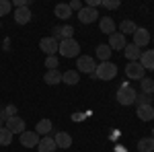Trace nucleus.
Wrapping results in <instances>:
<instances>
[{
    "instance_id": "obj_1",
    "label": "nucleus",
    "mask_w": 154,
    "mask_h": 152,
    "mask_svg": "<svg viewBox=\"0 0 154 152\" xmlns=\"http://www.w3.org/2000/svg\"><path fill=\"white\" fill-rule=\"evenodd\" d=\"M95 76L99 80H113L117 76V66L113 62H101V64H97Z\"/></svg>"
},
{
    "instance_id": "obj_2",
    "label": "nucleus",
    "mask_w": 154,
    "mask_h": 152,
    "mask_svg": "<svg viewBox=\"0 0 154 152\" xmlns=\"http://www.w3.org/2000/svg\"><path fill=\"white\" fill-rule=\"evenodd\" d=\"M58 51L64 56V58H78V54H80V45H78L76 39H62V41H60Z\"/></svg>"
},
{
    "instance_id": "obj_3",
    "label": "nucleus",
    "mask_w": 154,
    "mask_h": 152,
    "mask_svg": "<svg viewBox=\"0 0 154 152\" xmlns=\"http://www.w3.org/2000/svg\"><path fill=\"white\" fill-rule=\"evenodd\" d=\"M136 91H134V86L130 84H121L117 88V95H115V99H117L119 105H134V101H136Z\"/></svg>"
},
{
    "instance_id": "obj_4",
    "label": "nucleus",
    "mask_w": 154,
    "mask_h": 152,
    "mask_svg": "<svg viewBox=\"0 0 154 152\" xmlns=\"http://www.w3.org/2000/svg\"><path fill=\"white\" fill-rule=\"evenodd\" d=\"M97 70V62L95 58H91V56H78V60H76V72L80 74H93V72Z\"/></svg>"
},
{
    "instance_id": "obj_5",
    "label": "nucleus",
    "mask_w": 154,
    "mask_h": 152,
    "mask_svg": "<svg viewBox=\"0 0 154 152\" xmlns=\"http://www.w3.org/2000/svg\"><path fill=\"white\" fill-rule=\"evenodd\" d=\"M39 47H41V51H45L48 56H56V54H58V47H60V41L56 37H43V39L39 41Z\"/></svg>"
},
{
    "instance_id": "obj_6",
    "label": "nucleus",
    "mask_w": 154,
    "mask_h": 152,
    "mask_svg": "<svg viewBox=\"0 0 154 152\" xmlns=\"http://www.w3.org/2000/svg\"><path fill=\"white\" fill-rule=\"evenodd\" d=\"M144 68L140 62H130L128 66H125V76L128 78H131V80H142L144 78Z\"/></svg>"
},
{
    "instance_id": "obj_7",
    "label": "nucleus",
    "mask_w": 154,
    "mask_h": 152,
    "mask_svg": "<svg viewBox=\"0 0 154 152\" xmlns=\"http://www.w3.org/2000/svg\"><path fill=\"white\" fill-rule=\"evenodd\" d=\"M4 128L8 129L11 134H19V136H21L27 126H25V119H21V117L14 115V117H8V119H6V126H4Z\"/></svg>"
},
{
    "instance_id": "obj_8",
    "label": "nucleus",
    "mask_w": 154,
    "mask_h": 152,
    "mask_svg": "<svg viewBox=\"0 0 154 152\" xmlns=\"http://www.w3.org/2000/svg\"><path fill=\"white\" fill-rule=\"evenodd\" d=\"M19 142L23 144L25 148H37V144H39V134H37V132H27V129H25L23 134L19 136Z\"/></svg>"
},
{
    "instance_id": "obj_9",
    "label": "nucleus",
    "mask_w": 154,
    "mask_h": 152,
    "mask_svg": "<svg viewBox=\"0 0 154 152\" xmlns=\"http://www.w3.org/2000/svg\"><path fill=\"white\" fill-rule=\"evenodd\" d=\"M97 19H99V12H97V8H88V6H82V11L78 12V21L84 25H91L95 23Z\"/></svg>"
},
{
    "instance_id": "obj_10",
    "label": "nucleus",
    "mask_w": 154,
    "mask_h": 152,
    "mask_svg": "<svg viewBox=\"0 0 154 152\" xmlns=\"http://www.w3.org/2000/svg\"><path fill=\"white\" fill-rule=\"evenodd\" d=\"M31 11H29V6H21V8H17L14 11V23L17 25H27L31 21Z\"/></svg>"
},
{
    "instance_id": "obj_11",
    "label": "nucleus",
    "mask_w": 154,
    "mask_h": 152,
    "mask_svg": "<svg viewBox=\"0 0 154 152\" xmlns=\"http://www.w3.org/2000/svg\"><path fill=\"white\" fill-rule=\"evenodd\" d=\"M131 37H134V45H138V47H144V45L150 43V33L146 29H140V27H138V31Z\"/></svg>"
},
{
    "instance_id": "obj_12",
    "label": "nucleus",
    "mask_w": 154,
    "mask_h": 152,
    "mask_svg": "<svg viewBox=\"0 0 154 152\" xmlns=\"http://www.w3.org/2000/svg\"><path fill=\"white\" fill-rule=\"evenodd\" d=\"M56 140L54 138H49V136H43V138H39V144H37V150L39 152H56Z\"/></svg>"
},
{
    "instance_id": "obj_13",
    "label": "nucleus",
    "mask_w": 154,
    "mask_h": 152,
    "mask_svg": "<svg viewBox=\"0 0 154 152\" xmlns=\"http://www.w3.org/2000/svg\"><path fill=\"white\" fill-rule=\"evenodd\" d=\"M138 62L142 64L144 70H154V49H146V51H142V56H140Z\"/></svg>"
},
{
    "instance_id": "obj_14",
    "label": "nucleus",
    "mask_w": 154,
    "mask_h": 152,
    "mask_svg": "<svg viewBox=\"0 0 154 152\" xmlns=\"http://www.w3.org/2000/svg\"><path fill=\"white\" fill-rule=\"evenodd\" d=\"M107 45L111 47V51H113V49H123V47L128 45V43H125V35H121V33L109 35V43H107Z\"/></svg>"
},
{
    "instance_id": "obj_15",
    "label": "nucleus",
    "mask_w": 154,
    "mask_h": 152,
    "mask_svg": "<svg viewBox=\"0 0 154 152\" xmlns=\"http://www.w3.org/2000/svg\"><path fill=\"white\" fill-rule=\"evenodd\" d=\"M123 56L130 60V62H138L140 56H142V51H140V47L134 45V43H128V45L123 47Z\"/></svg>"
},
{
    "instance_id": "obj_16",
    "label": "nucleus",
    "mask_w": 154,
    "mask_h": 152,
    "mask_svg": "<svg viewBox=\"0 0 154 152\" xmlns=\"http://www.w3.org/2000/svg\"><path fill=\"white\" fill-rule=\"evenodd\" d=\"M99 29L107 33V35H113L115 33V21L111 19V17H103L101 21H99Z\"/></svg>"
},
{
    "instance_id": "obj_17",
    "label": "nucleus",
    "mask_w": 154,
    "mask_h": 152,
    "mask_svg": "<svg viewBox=\"0 0 154 152\" xmlns=\"http://www.w3.org/2000/svg\"><path fill=\"white\" fill-rule=\"evenodd\" d=\"M54 140H56V146H58V148H70L72 146V136L66 134V132H58Z\"/></svg>"
},
{
    "instance_id": "obj_18",
    "label": "nucleus",
    "mask_w": 154,
    "mask_h": 152,
    "mask_svg": "<svg viewBox=\"0 0 154 152\" xmlns=\"http://www.w3.org/2000/svg\"><path fill=\"white\" fill-rule=\"evenodd\" d=\"M136 31H138V25L134 23V21H130V19H125V21L119 23V33L121 35H134Z\"/></svg>"
},
{
    "instance_id": "obj_19",
    "label": "nucleus",
    "mask_w": 154,
    "mask_h": 152,
    "mask_svg": "<svg viewBox=\"0 0 154 152\" xmlns=\"http://www.w3.org/2000/svg\"><path fill=\"white\" fill-rule=\"evenodd\" d=\"M138 117L142 119V121H152L154 119V107L152 105H142V107H138Z\"/></svg>"
},
{
    "instance_id": "obj_20",
    "label": "nucleus",
    "mask_w": 154,
    "mask_h": 152,
    "mask_svg": "<svg viewBox=\"0 0 154 152\" xmlns=\"http://www.w3.org/2000/svg\"><path fill=\"white\" fill-rule=\"evenodd\" d=\"M62 82H66L68 86H74V84H78L80 82V74L76 70H66L62 74Z\"/></svg>"
},
{
    "instance_id": "obj_21",
    "label": "nucleus",
    "mask_w": 154,
    "mask_h": 152,
    "mask_svg": "<svg viewBox=\"0 0 154 152\" xmlns=\"http://www.w3.org/2000/svg\"><path fill=\"white\" fill-rule=\"evenodd\" d=\"M54 12H56V17H58V19H64V21L72 17L70 6H68V4H64V2H62V4H56V8H54Z\"/></svg>"
},
{
    "instance_id": "obj_22",
    "label": "nucleus",
    "mask_w": 154,
    "mask_h": 152,
    "mask_svg": "<svg viewBox=\"0 0 154 152\" xmlns=\"http://www.w3.org/2000/svg\"><path fill=\"white\" fill-rule=\"evenodd\" d=\"M51 128H54V126H51V121H49V119H41V121L35 126V132L41 136V138H43V136H49Z\"/></svg>"
},
{
    "instance_id": "obj_23",
    "label": "nucleus",
    "mask_w": 154,
    "mask_h": 152,
    "mask_svg": "<svg viewBox=\"0 0 154 152\" xmlns=\"http://www.w3.org/2000/svg\"><path fill=\"white\" fill-rule=\"evenodd\" d=\"M43 80L48 82V84H60L62 82V72L56 68V70H48L45 72V76H43Z\"/></svg>"
},
{
    "instance_id": "obj_24",
    "label": "nucleus",
    "mask_w": 154,
    "mask_h": 152,
    "mask_svg": "<svg viewBox=\"0 0 154 152\" xmlns=\"http://www.w3.org/2000/svg\"><path fill=\"white\" fill-rule=\"evenodd\" d=\"M111 47L107 45V43H103V45H97V56H99V60L101 62H109V58H111Z\"/></svg>"
},
{
    "instance_id": "obj_25",
    "label": "nucleus",
    "mask_w": 154,
    "mask_h": 152,
    "mask_svg": "<svg viewBox=\"0 0 154 152\" xmlns=\"http://www.w3.org/2000/svg\"><path fill=\"white\" fill-rule=\"evenodd\" d=\"M138 150L140 152H154V138H142L138 142Z\"/></svg>"
},
{
    "instance_id": "obj_26",
    "label": "nucleus",
    "mask_w": 154,
    "mask_h": 152,
    "mask_svg": "<svg viewBox=\"0 0 154 152\" xmlns=\"http://www.w3.org/2000/svg\"><path fill=\"white\" fill-rule=\"evenodd\" d=\"M11 142H12V134L2 126V128H0V146H8Z\"/></svg>"
},
{
    "instance_id": "obj_27",
    "label": "nucleus",
    "mask_w": 154,
    "mask_h": 152,
    "mask_svg": "<svg viewBox=\"0 0 154 152\" xmlns=\"http://www.w3.org/2000/svg\"><path fill=\"white\" fill-rule=\"evenodd\" d=\"M142 93L144 95H152L154 93V80L152 78H142Z\"/></svg>"
},
{
    "instance_id": "obj_28",
    "label": "nucleus",
    "mask_w": 154,
    "mask_h": 152,
    "mask_svg": "<svg viewBox=\"0 0 154 152\" xmlns=\"http://www.w3.org/2000/svg\"><path fill=\"white\" fill-rule=\"evenodd\" d=\"M72 35H74V27H72V25L60 27V37H64V39H72Z\"/></svg>"
},
{
    "instance_id": "obj_29",
    "label": "nucleus",
    "mask_w": 154,
    "mask_h": 152,
    "mask_svg": "<svg viewBox=\"0 0 154 152\" xmlns=\"http://www.w3.org/2000/svg\"><path fill=\"white\" fill-rule=\"evenodd\" d=\"M12 8V4L8 0H0V17H4V14H8Z\"/></svg>"
},
{
    "instance_id": "obj_30",
    "label": "nucleus",
    "mask_w": 154,
    "mask_h": 152,
    "mask_svg": "<svg viewBox=\"0 0 154 152\" xmlns=\"http://www.w3.org/2000/svg\"><path fill=\"white\" fill-rule=\"evenodd\" d=\"M119 0H103L101 2V6H105V8H109V11H115V8H119Z\"/></svg>"
},
{
    "instance_id": "obj_31",
    "label": "nucleus",
    "mask_w": 154,
    "mask_h": 152,
    "mask_svg": "<svg viewBox=\"0 0 154 152\" xmlns=\"http://www.w3.org/2000/svg\"><path fill=\"white\" fill-rule=\"evenodd\" d=\"M138 107H142V105H150V99H148V95H136V101H134Z\"/></svg>"
},
{
    "instance_id": "obj_32",
    "label": "nucleus",
    "mask_w": 154,
    "mask_h": 152,
    "mask_svg": "<svg viewBox=\"0 0 154 152\" xmlns=\"http://www.w3.org/2000/svg\"><path fill=\"white\" fill-rule=\"evenodd\" d=\"M45 66H48V70H56V66H58V58H56V56H48Z\"/></svg>"
},
{
    "instance_id": "obj_33",
    "label": "nucleus",
    "mask_w": 154,
    "mask_h": 152,
    "mask_svg": "<svg viewBox=\"0 0 154 152\" xmlns=\"http://www.w3.org/2000/svg\"><path fill=\"white\" fill-rule=\"evenodd\" d=\"M68 6H70V11H72V12H74V11H78V12L82 11V2H80V0H72Z\"/></svg>"
},
{
    "instance_id": "obj_34",
    "label": "nucleus",
    "mask_w": 154,
    "mask_h": 152,
    "mask_svg": "<svg viewBox=\"0 0 154 152\" xmlns=\"http://www.w3.org/2000/svg\"><path fill=\"white\" fill-rule=\"evenodd\" d=\"M86 6H88V8H97V6H101V0H88Z\"/></svg>"
},
{
    "instance_id": "obj_35",
    "label": "nucleus",
    "mask_w": 154,
    "mask_h": 152,
    "mask_svg": "<svg viewBox=\"0 0 154 152\" xmlns=\"http://www.w3.org/2000/svg\"><path fill=\"white\" fill-rule=\"evenodd\" d=\"M152 138H154V129H152Z\"/></svg>"
}]
</instances>
